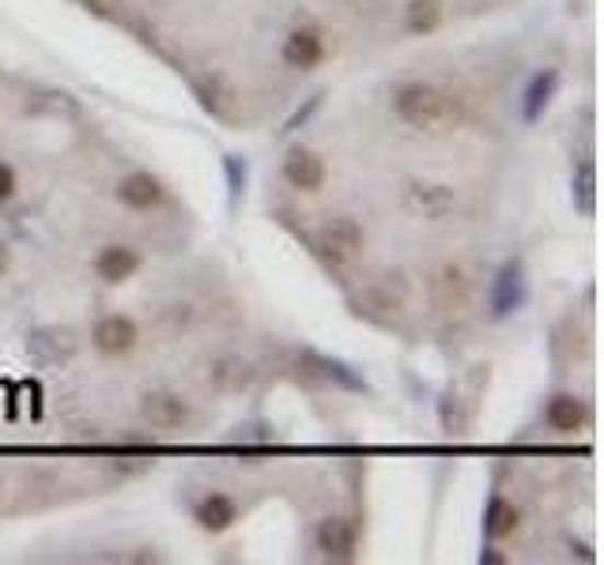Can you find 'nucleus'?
<instances>
[{"label": "nucleus", "instance_id": "f257e3e1", "mask_svg": "<svg viewBox=\"0 0 604 565\" xmlns=\"http://www.w3.org/2000/svg\"><path fill=\"white\" fill-rule=\"evenodd\" d=\"M394 117L412 132L446 136L465 125V102L438 83L412 80L394 91Z\"/></svg>", "mask_w": 604, "mask_h": 565}, {"label": "nucleus", "instance_id": "f03ea898", "mask_svg": "<svg viewBox=\"0 0 604 565\" xmlns=\"http://www.w3.org/2000/svg\"><path fill=\"white\" fill-rule=\"evenodd\" d=\"M318 253L326 256V261L333 264H352L355 256H363V250H367V230H363L360 219L352 216H337L329 219L326 227L318 230Z\"/></svg>", "mask_w": 604, "mask_h": 565}, {"label": "nucleus", "instance_id": "7ed1b4c3", "mask_svg": "<svg viewBox=\"0 0 604 565\" xmlns=\"http://www.w3.org/2000/svg\"><path fill=\"white\" fill-rule=\"evenodd\" d=\"M469 298H472L469 268L446 261V264H438V268L431 272V302H435V310L457 313V310H465V305H469Z\"/></svg>", "mask_w": 604, "mask_h": 565}, {"label": "nucleus", "instance_id": "20e7f679", "mask_svg": "<svg viewBox=\"0 0 604 565\" xmlns=\"http://www.w3.org/2000/svg\"><path fill=\"white\" fill-rule=\"evenodd\" d=\"M91 344H95L102 358H125L140 344V328H136L129 313H106L95 328H91Z\"/></svg>", "mask_w": 604, "mask_h": 565}, {"label": "nucleus", "instance_id": "39448f33", "mask_svg": "<svg viewBox=\"0 0 604 565\" xmlns=\"http://www.w3.org/2000/svg\"><path fill=\"white\" fill-rule=\"evenodd\" d=\"M280 57H284V65L295 68V72H314V68L326 65L329 42H326V34H321V27H295V31H287Z\"/></svg>", "mask_w": 604, "mask_h": 565}, {"label": "nucleus", "instance_id": "423d86ee", "mask_svg": "<svg viewBox=\"0 0 604 565\" xmlns=\"http://www.w3.org/2000/svg\"><path fill=\"white\" fill-rule=\"evenodd\" d=\"M284 182L295 188V193H321L329 182V166L318 151L310 148H292L284 159Z\"/></svg>", "mask_w": 604, "mask_h": 565}, {"label": "nucleus", "instance_id": "0eeeda50", "mask_svg": "<svg viewBox=\"0 0 604 565\" xmlns=\"http://www.w3.org/2000/svg\"><path fill=\"white\" fill-rule=\"evenodd\" d=\"M140 418L156 430H182L190 423V404H185L178 392L156 389L140 396Z\"/></svg>", "mask_w": 604, "mask_h": 565}, {"label": "nucleus", "instance_id": "6e6552de", "mask_svg": "<svg viewBox=\"0 0 604 565\" xmlns=\"http://www.w3.org/2000/svg\"><path fill=\"white\" fill-rule=\"evenodd\" d=\"M404 208L412 211V216H420V219L438 222L457 208V196H454V188L435 185V182H408Z\"/></svg>", "mask_w": 604, "mask_h": 565}, {"label": "nucleus", "instance_id": "1a4fd4ad", "mask_svg": "<svg viewBox=\"0 0 604 565\" xmlns=\"http://www.w3.org/2000/svg\"><path fill=\"white\" fill-rule=\"evenodd\" d=\"M193 520H197L201 532L208 535H224L238 524V501L224 491H212L193 505Z\"/></svg>", "mask_w": 604, "mask_h": 565}, {"label": "nucleus", "instance_id": "9d476101", "mask_svg": "<svg viewBox=\"0 0 604 565\" xmlns=\"http://www.w3.org/2000/svg\"><path fill=\"white\" fill-rule=\"evenodd\" d=\"M144 256L133 250V245L125 242H114V245H102L99 256H95V276L102 282H110V287H122V282H129L136 272H140Z\"/></svg>", "mask_w": 604, "mask_h": 565}, {"label": "nucleus", "instance_id": "9b49d317", "mask_svg": "<svg viewBox=\"0 0 604 565\" xmlns=\"http://www.w3.org/2000/svg\"><path fill=\"white\" fill-rule=\"evenodd\" d=\"M117 200L129 211H156L167 204V185L151 174H129L117 185Z\"/></svg>", "mask_w": 604, "mask_h": 565}, {"label": "nucleus", "instance_id": "f8f14e48", "mask_svg": "<svg viewBox=\"0 0 604 565\" xmlns=\"http://www.w3.org/2000/svg\"><path fill=\"white\" fill-rule=\"evenodd\" d=\"M544 418H548V426L556 434H578L590 426V407H585L582 396H574V392H559V396L548 400V407H544Z\"/></svg>", "mask_w": 604, "mask_h": 565}, {"label": "nucleus", "instance_id": "ddd939ff", "mask_svg": "<svg viewBox=\"0 0 604 565\" xmlns=\"http://www.w3.org/2000/svg\"><path fill=\"white\" fill-rule=\"evenodd\" d=\"M318 546L329 558H355V546H360V528L347 517H326L318 524Z\"/></svg>", "mask_w": 604, "mask_h": 565}, {"label": "nucleus", "instance_id": "4468645a", "mask_svg": "<svg viewBox=\"0 0 604 565\" xmlns=\"http://www.w3.org/2000/svg\"><path fill=\"white\" fill-rule=\"evenodd\" d=\"M525 302V276L517 264H506L495 279V295H491V305H495V316H506L514 313L517 305Z\"/></svg>", "mask_w": 604, "mask_h": 565}, {"label": "nucleus", "instance_id": "2eb2a0df", "mask_svg": "<svg viewBox=\"0 0 604 565\" xmlns=\"http://www.w3.org/2000/svg\"><path fill=\"white\" fill-rule=\"evenodd\" d=\"M517 528H522L517 505L506 498H491L488 509H483V532H488V539H510Z\"/></svg>", "mask_w": 604, "mask_h": 565}, {"label": "nucleus", "instance_id": "dca6fc26", "mask_svg": "<svg viewBox=\"0 0 604 565\" xmlns=\"http://www.w3.org/2000/svg\"><path fill=\"white\" fill-rule=\"evenodd\" d=\"M556 88H559V76L556 72H537V76H533L529 91H525V102H522L525 122H540V114L551 106V99H556Z\"/></svg>", "mask_w": 604, "mask_h": 565}, {"label": "nucleus", "instance_id": "f3484780", "mask_svg": "<svg viewBox=\"0 0 604 565\" xmlns=\"http://www.w3.org/2000/svg\"><path fill=\"white\" fill-rule=\"evenodd\" d=\"M442 15H446V4H442V0H408L404 27L408 34H431V31H438Z\"/></svg>", "mask_w": 604, "mask_h": 565}, {"label": "nucleus", "instance_id": "a211bd4d", "mask_svg": "<svg viewBox=\"0 0 604 565\" xmlns=\"http://www.w3.org/2000/svg\"><path fill=\"white\" fill-rule=\"evenodd\" d=\"M574 196L582 216H593V208H597V170H593V162H582L574 170Z\"/></svg>", "mask_w": 604, "mask_h": 565}, {"label": "nucleus", "instance_id": "6ab92c4d", "mask_svg": "<svg viewBox=\"0 0 604 565\" xmlns=\"http://www.w3.org/2000/svg\"><path fill=\"white\" fill-rule=\"evenodd\" d=\"M20 188V174H15L12 162H0V204H8Z\"/></svg>", "mask_w": 604, "mask_h": 565}, {"label": "nucleus", "instance_id": "aec40b11", "mask_svg": "<svg viewBox=\"0 0 604 565\" xmlns=\"http://www.w3.org/2000/svg\"><path fill=\"white\" fill-rule=\"evenodd\" d=\"M8 268H12V250L0 242V276H8Z\"/></svg>", "mask_w": 604, "mask_h": 565}]
</instances>
